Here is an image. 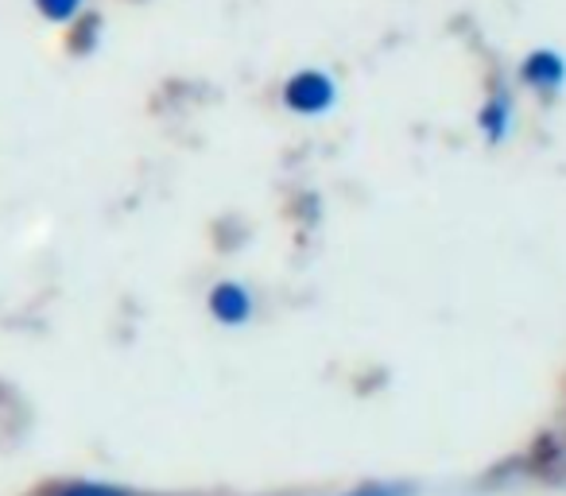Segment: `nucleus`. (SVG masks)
Instances as JSON below:
<instances>
[{"mask_svg": "<svg viewBox=\"0 0 566 496\" xmlns=\"http://www.w3.org/2000/svg\"><path fill=\"white\" fill-rule=\"evenodd\" d=\"M51 496H128V493H120V488H113V485H90V481H78V485L55 488Z\"/></svg>", "mask_w": 566, "mask_h": 496, "instance_id": "39448f33", "label": "nucleus"}, {"mask_svg": "<svg viewBox=\"0 0 566 496\" xmlns=\"http://www.w3.org/2000/svg\"><path fill=\"white\" fill-rule=\"evenodd\" d=\"M501 117H504V113H501V105H493V109L485 113V120H489V133H493V136H501Z\"/></svg>", "mask_w": 566, "mask_h": 496, "instance_id": "423d86ee", "label": "nucleus"}, {"mask_svg": "<svg viewBox=\"0 0 566 496\" xmlns=\"http://www.w3.org/2000/svg\"><path fill=\"white\" fill-rule=\"evenodd\" d=\"M563 74H566L563 59L551 55V51H539V55H532V59H527V63H524V78L532 82V86H547V89H555L558 82H563Z\"/></svg>", "mask_w": 566, "mask_h": 496, "instance_id": "7ed1b4c3", "label": "nucleus"}, {"mask_svg": "<svg viewBox=\"0 0 566 496\" xmlns=\"http://www.w3.org/2000/svg\"><path fill=\"white\" fill-rule=\"evenodd\" d=\"M40 4V12L48 20H55V24H63V20H71L74 12L82 9V0H35Z\"/></svg>", "mask_w": 566, "mask_h": 496, "instance_id": "20e7f679", "label": "nucleus"}, {"mask_svg": "<svg viewBox=\"0 0 566 496\" xmlns=\"http://www.w3.org/2000/svg\"><path fill=\"white\" fill-rule=\"evenodd\" d=\"M210 310H213V318L218 323H244L249 318V310H252V299H249V292L244 287H237V284H221V287H213V295H210Z\"/></svg>", "mask_w": 566, "mask_h": 496, "instance_id": "f03ea898", "label": "nucleus"}, {"mask_svg": "<svg viewBox=\"0 0 566 496\" xmlns=\"http://www.w3.org/2000/svg\"><path fill=\"white\" fill-rule=\"evenodd\" d=\"M331 102H334V82L326 78V74L307 71L287 82V105H292V109L323 113V109H331Z\"/></svg>", "mask_w": 566, "mask_h": 496, "instance_id": "f257e3e1", "label": "nucleus"}]
</instances>
